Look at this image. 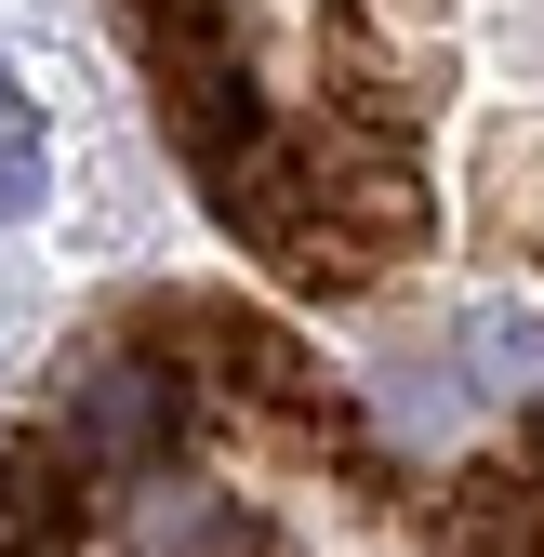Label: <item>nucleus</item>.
I'll return each mask as SVG.
<instances>
[{
	"mask_svg": "<svg viewBox=\"0 0 544 557\" xmlns=\"http://www.w3.org/2000/svg\"><path fill=\"white\" fill-rule=\"evenodd\" d=\"M27 199H40V147H27V133H0V213H27Z\"/></svg>",
	"mask_w": 544,
	"mask_h": 557,
	"instance_id": "obj_3",
	"label": "nucleus"
},
{
	"mask_svg": "<svg viewBox=\"0 0 544 557\" xmlns=\"http://www.w3.org/2000/svg\"><path fill=\"white\" fill-rule=\"evenodd\" d=\"M0 557H492L465 544L293 319L107 293L0 438Z\"/></svg>",
	"mask_w": 544,
	"mask_h": 557,
	"instance_id": "obj_2",
	"label": "nucleus"
},
{
	"mask_svg": "<svg viewBox=\"0 0 544 557\" xmlns=\"http://www.w3.org/2000/svg\"><path fill=\"white\" fill-rule=\"evenodd\" d=\"M0 107H14V81H0Z\"/></svg>",
	"mask_w": 544,
	"mask_h": 557,
	"instance_id": "obj_4",
	"label": "nucleus"
},
{
	"mask_svg": "<svg viewBox=\"0 0 544 557\" xmlns=\"http://www.w3.org/2000/svg\"><path fill=\"white\" fill-rule=\"evenodd\" d=\"M252 306L412 492L544 557V0H107Z\"/></svg>",
	"mask_w": 544,
	"mask_h": 557,
	"instance_id": "obj_1",
	"label": "nucleus"
}]
</instances>
